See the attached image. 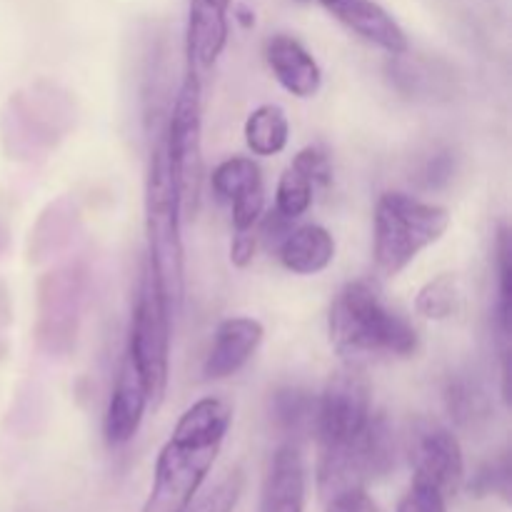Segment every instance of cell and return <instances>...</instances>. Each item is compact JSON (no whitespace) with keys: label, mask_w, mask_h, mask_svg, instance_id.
<instances>
[{"label":"cell","mask_w":512,"mask_h":512,"mask_svg":"<svg viewBox=\"0 0 512 512\" xmlns=\"http://www.w3.org/2000/svg\"><path fill=\"white\" fill-rule=\"evenodd\" d=\"M243 485V470H230L225 478H220V483L213 490H208L200 500H193L185 512H233L235 503L243 495Z\"/></svg>","instance_id":"cell-24"},{"label":"cell","mask_w":512,"mask_h":512,"mask_svg":"<svg viewBox=\"0 0 512 512\" xmlns=\"http://www.w3.org/2000/svg\"><path fill=\"white\" fill-rule=\"evenodd\" d=\"M290 140V123L288 115L280 105L265 103L255 108L245 120V143L250 153L260 158L283 153Z\"/></svg>","instance_id":"cell-18"},{"label":"cell","mask_w":512,"mask_h":512,"mask_svg":"<svg viewBox=\"0 0 512 512\" xmlns=\"http://www.w3.org/2000/svg\"><path fill=\"white\" fill-rule=\"evenodd\" d=\"M293 165L298 173H303L305 178L315 185H330V180H333V165H330V158L328 153H325L323 148H318V145H308V148L300 150L298 155L293 158Z\"/></svg>","instance_id":"cell-26"},{"label":"cell","mask_w":512,"mask_h":512,"mask_svg":"<svg viewBox=\"0 0 512 512\" xmlns=\"http://www.w3.org/2000/svg\"><path fill=\"white\" fill-rule=\"evenodd\" d=\"M398 512H448V500L430 485L413 483L400 500Z\"/></svg>","instance_id":"cell-28"},{"label":"cell","mask_w":512,"mask_h":512,"mask_svg":"<svg viewBox=\"0 0 512 512\" xmlns=\"http://www.w3.org/2000/svg\"><path fill=\"white\" fill-rule=\"evenodd\" d=\"M270 420L275 428L295 443V438H303L310 430H315V413H318V398L298 385H283L275 393H270Z\"/></svg>","instance_id":"cell-17"},{"label":"cell","mask_w":512,"mask_h":512,"mask_svg":"<svg viewBox=\"0 0 512 512\" xmlns=\"http://www.w3.org/2000/svg\"><path fill=\"white\" fill-rule=\"evenodd\" d=\"M255 250H258V235H253L250 230L235 233L233 243H230V263L240 270L248 268L255 258Z\"/></svg>","instance_id":"cell-32"},{"label":"cell","mask_w":512,"mask_h":512,"mask_svg":"<svg viewBox=\"0 0 512 512\" xmlns=\"http://www.w3.org/2000/svg\"><path fill=\"white\" fill-rule=\"evenodd\" d=\"M170 320H173V315L165 308L158 285H155L153 275H150L148 265H145L143 280H140V293L133 308V320H130L125 355L138 368L153 408L163 403L165 390H168Z\"/></svg>","instance_id":"cell-6"},{"label":"cell","mask_w":512,"mask_h":512,"mask_svg":"<svg viewBox=\"0 0 512 512\" xmlns=\"http://www.w3.org/2000/svg\"><path fill=\"white\" fill-rule=\"evenodd\" d=\"M450 228L448 208L390 190L375 203L373 255L383 275L403 273L425 248L438 243Z\"/></svg>","instance_id":"cell-4"},{"label":"cell","mask_w":512,"mask_h":512,"mask_svg":"<svg viewBox=\"0 0 512 512\" xmlns=\"http://www.w3.org/2000/svg\"><path fill=\"white\" fill-rule=\"evenodd\" d=\"M470 493L475 498H485V495H500L503 500L510 498V460L500 458L495 463L485 465L478 470V475L470 483Z\"/></svg>","instance_id":"cell-25"},{"label":"cell","mask_w":512,"mask_h":512,"mask_svg":"<svg viewBox=\"0 0 512 512\" xmlns=\"http://www.w3.org/2000/svg\"><path fill=\"white\" fill-rule=\"evenodd\" d=\"M210 185L213 193L218 195L223 203H233L240 195L250 193L255 188H263V175H260L258 163L245 155H233V158L223 160L218 168L210 175Z\"/></svg>","instance_id":"cell-19"},{"label":"cell","mask_w":512,"mask_h":512,"mask_svg":"<svg viewBox=\"0 0 512 512\" xmlns=\"http://www.w3.org/2000/svg\"><path fill=\"white\" fill-rule=\"evenodd\" d=\"M360 465H363L365 480H380L393 473L398 460V440L385 413H370L363 433L355 438Z\"/></svg>","instance_id":"cell-16"},{"label":"cell","mask_w":512,"mask_h":512,"mask_svg":"<svg viewBox=\"0 0 512 512\" xmlns=\"http://www.w3.org/2000/svg\"><path fill=\"white\" fill-rule=\"evenodd\" d=\"M290 230H293V220L283 218L278 210H270L263 218V225H260V240L265 243V248L278 250L280 243L290 235Z\"/></svg>","instance_id":"cell-31"},{"label":"cell","mask_w":512,"mask_h":512,"mask_svg":"<svg viewBox=\"0 0 512 512\" xmlns=\"http://www.w3.org/2000/svg\"><path fill=\"white\" fill-rule=\"evenodd\" d=\"M233 208V228L235 233H243V230H253V225L258 223L260 215L265 213V188H255L250 193L240 195L230 203Z\"/></svg>","instance_id":"cell-27"},{"label":"cell","mask_w":512,"mask_h":512,"mask_svg":"<svg viewBox=\"0 0 512 512\" xmlns=\"http://www.w3.org/2000/svg\"><path fill=\"white\" fill-rule=\"evenodd\" d=\"M230 3L233 0H190L185 28L188 68L200 73L218 63L230 38Z\"/></svg>","instance_id":"cell-9"},{"label":"cell","mask_w":512,"mask_h":512,"mask_svg":"<svg viewBox=\"0 0 512 512\" xmlns=\"http://www.w3.org/2000/svg\"><path fill=\"white\" fill-rule=\"evenodd\" d=\"M330 345L350 363L365 355H395L410 358L418 350V330L385 308L378 290L365 280L343 285L330 305L328 318Z\"/></svg>","instance_id":"cell-3"},{"label":"cell","mask_w":512,"mask_h":512,"mask_svg":"<svg viewBox=\"0 0 512 512\" xmlns=\"http://www.w3.org/2000/svg\"><path fill=\"white\" fill-rule=\"evenodd\" d=\"M203 88L200 73L185 68V78L170 110L163 145L178 183L183 210H198L203 185Z\"/></svg>","instance_id":"cell-5"},{"label":"cell","mask_w":512,"mask_h":512,"mask_svg":"<svg viewBox=\"0 0 512 512\" xmlns=\"http://www.w3.org/2000/svg\"><path fill=\"white\" fill-rule=\"evenodd\" d=\"M458 300V278L443 273L420 288L418 298H415V310L428 320H448L458 310Z\"/></svg>","instance_id":"cell-21"},{"label":"cell","mask_w":512,"mask_h":512,"mask_svg":"<svg viewBox=\"0 0 512 512\" xmlns=\"http://www.w3.org/2000/svg\"><path fill=\"white\" fill-rule=\"evenodd\" d=\"M325 505V512H383L365 488H350L345 493H338Z\"/></svg>","instance_id":"cell-29"},{"label":"cell","mask_w":512,"mask_h":512,"mask_svg":"<svg viewBox=\"0 0 512 512\" xmlns=\"http://www.w3.org/2000/svg\"><path fill=\"white\" fill-rule=\"evenodd\" d=\"M310 205H313V183L290 165L283 170L275 188V210L283 218L298 220L300 215L308 213Z\"/></svg>","instance_id":"cell-22"},{"label":"cell","mask_w":512,"mask_h":512,"mask_svg":"<svg viewBox=\"0 0 512 512\" xmlns=\"http://www.w3.org/2000/svg\"><path fill=\"white\" fill-rule=\"evenodd\" d=\"M278 255L290 273L318 275L335 260V240L323 225H300L280 243Z\"/></svg>","instance_id":"cell-15"},{"label":"cell","mask_w":512,"mask_h":512,"mask_svg":"<svg viewBox=\"0 0 512 512\" xmlns=\"http://www.w3.org/2000/svg\"><path fill=\"white\" fill-rule=\"evenodd\" d=\"M148 405L150 398L148 390H145L143 378H140L133 360H130L128 355H123L118 378H115V388L108 400V410H105V443H108L110 448H120V445L130 443V440L135 438V433H138L140 423H143Z\"/></svg>","instance_id":"cell-11"},{"label":"cell","mask_w":512,"mask_h":512,"mask_svg":"<svg viewBox=\"0 0 512 512\" xmlns=\"http://www.w3.org/2000/svg\"><path fill=\"white\" fill-rule=\"evenodd\" d=\"M265 338V328L260 320L245 318V315H235V318H225L223 323L215 328L213 345H210L208 355L203 363V378L205 380H225L230 375L238 373L245 363L255 355Z\"/></svg>","instance_id":"cell-12"},{"label":"cell","mask_w":512,"mask_h":512,"mask_svg":"<svg viewBox=\"0 0 512 512\" xmlns=\"http://www.w3.org/2000/svg\"><path fill=\"white\" fill-rule=\"evenodd\" d=\"M145 240L148 270L160 290L168 313L178 315L185 300L183 200L165 153L163 138L155 143L145 178Z\"/></svg>","instance_id":"cell-2"},{"label":"cell","mask_w":512,"mask_h":512,"mask_svg":"<svg viewBox=\"0 0 512 512\" xmlns=\"http://www.w3.org/2000/svg\"><path fill=\"white\" fill-rule=\"evenodd\" d=\"M512 265H510V230L500 228L498 233V330L500 338L510 340V315H512Z\"/></svg>","instance_id":"cell-23"},{"label":"cell","mask_w":512,"mask_h":512,"mask_svg":"<svg viewBox=\"0 0 512 512\" xmlns=\"http://www.w3.org/2000/svg\"><path fill=\"white\" fill-rule=\"evenodd\" d=\"M235 20H238V23L243 25V28H253V25H255V13L248 8V5H238V8H235Z\"/></svg>","instance_id":"cell-33"},{"label":"cell","mask_w":512,"mask_h":512,"mask_svg":"<svg viewBox=\"0 0 512 512\" xmlns=\"http://www.w3.org/2000/svg\"><path fill=\"white\" fill-rule=\"evenodd\" d=\"M233 405L223 398H203L180 415L155 463L153 488L143 512H185L218 460Z\"/></svg>","instance_id":"cell-1"},{"label":"cell","mask_w":512,"mask_h":512,"mask_svg":"<svg viewBox=\"0 0 512 512\" xmlns=\"http://www.w3.org/2000/svg\"><path fill=\"white\" fill-rule=\"evenodd\" d=\"M408 458L413 465V483L430 485L445 500L455 498L465 485V458L458 435L443 423L418 418L410 425Z\"/></svg>","instance_id":"cell-8"},{"label":"cell","mask_w":512,"mask_h":512,"mask_svg":"<svg viewBox=\"0 0 512 512\" xmlns=\"http://www.w3.org/2000/svg\"><path fill=\"white\" fill-rule=\"evenodd\" d=\"M453 173H455V158H453V153H448V150H445V153L433 155V158L425 163L423 185L430 190H440V188H445L450 180H453Z\"/></svg>","instance_id":"cell-30"},{"label":"cell","mask_w":512,"mask_h":512,"mask_svg":"<svg viewBox=\"0 0 512 512\" xmlns=\"http://www.w3.org/2000/svg\"><path fill=\"white\" fill-rule=\"evenodd\" d=\"M265 60L275 80L295 98H313L323 85L318 60L293 35H273L265 43Z\"/></svg>","instance_id":"cell-14"},{"label":"cell","mask_w":512,"mask_h":512,"mask_svg":"<svg viewBox=\"0 0 512 512\" xmlns=\"http://www.w3.org/2000/svg\"><path fill=\"white\" fill-rule=\"evenodd\" d=\"M373 413V385L358 363L335 370L325 383L315 413L318 448H340L363 433Z\"/></svg>","instance_id":"cell-7"},{"label":"cell","mask_w":512,"mask_h":512,"mask_svg":"<svg viewBox=\"0 0 512 512\" xmlns=\"http://www.w3.org/2000/svg\"><path fill=\"white\" fill-rule=\"evenodd\" d=\"M445 403H448V413L460 428L475 430L480 423L490 418L488 400L485 393L468 378H455L448 383L445 390Z\"/></svg>","instance_id":"cell-20"},{"label":"cell","mask_w":512,"mask_h":512,"mask_svg":"<svg viewBox=\"0 0 512 512\" xmlns=\"http://www.w3.org/2000/svg\"><path fill=\"white\" fill-rule=\"evenodd\" d=\"M320 5L365 43L385 50L388 55L408 53L405 30L375 0H320Z\"/></svg>","instance_id":"cell-10"},{"label":"cell","mask_w":512,"mask_h":512,"mask_svg":"<svg viewBox=\"0 0 512 512\" xmlns=\"http://www.w3.org/2000/svg\"><path fill=\"white\" fill-rule=\"evenodd\" d=\"M305 460L298 443H283L275 450L260 490V512H305Z\"/></svg>","instance_id":"cell-13"}]
</instances>
